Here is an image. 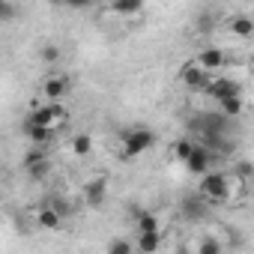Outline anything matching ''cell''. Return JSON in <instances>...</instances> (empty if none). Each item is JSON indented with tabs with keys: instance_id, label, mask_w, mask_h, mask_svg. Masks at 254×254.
<instances>
[{
	"instance_id": "cell-1",
	"label": "cell",
	"mask_w": 254,
	"mask_h": 254,
	"mask_svg": "<svg viewBox=\"0 0 254 254\" xmlns=\"http://www.w3.org/2000/svg\"><path fill=\"white\" fill-rule=\"evenodd\" d=\"M153 144H156V135L150 129H144V126L126 129V132H120V159L123 162H132V159L144 156Z\"/></svg>"
},
{
	"instance_id": "cell-2",
	"label": "cell",
	"mask_w": 254,
	"mask_h": 254,
	"mask_svg": "<svg viewBox=\"0 0 254 254\" xmlns=\"http://www.w3.org/2000/svg\"><path fill=\"white\" fill-rule=\"evenodd\" d=\"M212 78H215V72L203 69L197 60H186L180 66V84L186 90H191V93H206V87L212 84Z\"/></svg>"
},
{
	"instance_id": "cell-3",
	"label": "cell",
	"mask_w": 254,
	"mask_h": 254,
	"mask_svg": "<svg viewBox=\"0 0 254 254\" xmlns=\"http://www.w3.org/2000/svg\"><path fill=\"white\" fill-rule=\"evenodd\" d=\"M200 197L215 206V203H227V174L221 171H206L200 177Z\"/></svg>"
},
{
	"instance_id": "cell-4",
	"label": "cell",
	"mask_w": 254,
	"mask_h": 254,
	"mask_svg": "<svg viewBox=\"0 0 254 254\" xmlns=\"http://www.w3.org/2000/svg\"><path fill=\"white\" fill-rule=\"evenodd\" d=\"M212 162H215V153L209 150V147H203L200 141H197V147H194V153L183 162L191 174H197V177H203L206 171H212Z\"/></svg>"
},
{
	"instance_id": "cell-5",
	"label": "cell",
	"mask_w": 254,
	"mask_h": 254,
	"mask_svg": "<svg viewBox=\"0 0 254 254\" xmlns=\"http://www.w3.org/2000/svg\"><path fill=\"white\" fill-rule=\"evenodd\" d=\"M206 96L212 99V102H221V99H227V96H242V87H239V81H233V78H212V84L206 87Z\"/></svg>"
},
{
	"instance_id": "cell-6",
	"label": "cell",
	"mask_w": 254,
	"mask_h": 254,
	"mask_svg": "<svg viewBox=\"0 0 254 254\" xmlns=\"http://www.w3.org/2000/svg\"><path fill=\"white\" fill-rule=\"evenodd\" d=\"M54 132H57V129L42 126V123H33V120L24 123V138H27L30 144H39V147H48V144L54 141Z\"/></svg>"
},
{
	"instance_id": "cell-7",
	"label": "cell",
	"mask_w": 254,
	"mask_h": 254,
	"mask_svg": "<svg viewBox=\"0 0 254 254\" xmlns=\"http://www.w3.org/2000/svg\"><path fill=\"white\" fill-rule=\"evenodd\" d=\"M39 90H42V96H45L48 102H57V99H63V96L69 93V78H66V75H48Z\"/></svg>"
},
{
	"instance_id": "cell-8",
	"label": "cell",
	"mask_w": 254,
	"mask_h": 254,
	"mask_svg": "<svg viewBox=\"0 0 254 254\" xmlns=\"http://www.w3.org/2000/svg\"><path fill=\"white\" fill-rule=\"evenodd\" d=\"M105 200H108V183H105L102 177H99V180H90V183L84 186V203L93 206V209H99Z\"/></svg>"
},
{
	"instance_id": "cell-9",
	"label": "cell",
	"mask_w": 254,
	"mask_h": 254,
	"mask_svg": "<svg viewBox=\"0 0 254 254\" xmlns=\"http://www.w3.org/2000/svg\"><path fill=\"white\" fill-rule=\"evenodd\" d=\"M36 224H39L42 230H60L63 215H60V209H57L54 203H42V206L36 209Z\"/></svg>"
},
{
	"instance_id": "cell-10",
	"label": "cell",
	"mask_w": 254,
	"mask_h": 254,
	"mask_svg": "<svg viewBox=\"0 0 254 254\" xmlns=\"http://www.w3.org/2000/svg\"><path fill=\"white\" fill-rule=\"evenodd\" d=\"M194 60H197L203 69H209V72H218V69L224 66V60H227V57H224V51H221V48H203V51H200Z\"/></svg>"
},
{
	"instance_id": "cell-11",
	"label": "cell",
	"mask_w": 254,
	"mask_h": 254,
	"mask_svg": "<svg viewBox=\"0 0 254 254\" xmlns=\"http://www.w3.org/2000/svg\"><path fill=\"white\" fill-rule=\"evenodd\" d=\"M248 194V180H242L239 174H227V203H239Z\"/></svg>"
},
{
	"instance_id": "cell-12",
	"label": "cell",
	"mask_w": 254,
	"mask_h": 254,
	"mask_svg": "<svg viewBox=\"0 0 254 254\" xmlns=\"http://www.w3.org/2000/svg\"><path fill=\"white\" fill-rule=\"evenodd\" d=\"M227 27H230V33H233V36H239V39L254 36V21H251L248 15H230Z\"/></svg>"
},
{
	"instance_id": "cell-13",
	"label": "cell",
	"mask_w": 254,
	"mask_h": 254,
	"mask_svg": "<svg viewBox=\"0 0 254 254\" xmlns=\"http://www.w3.org/2000/svg\"><path fill=\"white\" fill-rule=\"evenodd\" d=\"M111 9L120 18H132L138 12H144V0H111Z\"/></svg>"
},
{
	"instance_id": "cell-14",
	"label": "cell",
	"mask_w": 254,
	"mask_h": 254,
	"mask_svg": "<svg viewBox=\"0 0 254 254\" xmlns=\"http://www.w3.org/2000/svg\"><path fill=\"white\" fill-rule=\"evenodd\" d=\"M69 150H72V156H78V159H87V156L93 153V138H90L87 132H78V135H72V141H69Z\"/></svg>"
},
{
	"instance_id": "cell-15",
	"label": "cell",
	"mask_w": 254,
	"mask_h": 254,
	"mask_svg": "<svg viewBox=\"0 0 254 254\" xmlns=\"http://www.w3.org/2000/svg\"><path fill=\"white\" fill-rule=\"evenodd\" d=\"M194 147H197V138H191V135H186V138H180V141H174V147H171V153H174V159H180V162H186L191 153H194Z\"/></svg>"
},
{
	"instance_id": "cell-16",
	"label": "cell",
	"mask_w": 254,
	"mask_h": 254,
	"mask_svg": "<svg viewBox=\"0 0 254 254\" xmlns=\"http://www.w3.org/2000/svg\"><path fill=\"white\" fill-rule=\"evenodd\" d=\"M183 218H186V221H203V218H206V206H203L200 200L186 197V200H183Z\"/></svg>"
},
{
	"instance_id": "cell-17",
	"label": "cell",
	"mask_w": 254,
	"mask_h": 254,
	"mask_svg": "<svg viewBox=\"0 0 254 254\" xmlns=\"http://www.w3.org/2000/svg\"><path fill=\"white\" fill-rule=\"evenodd\" d=\"M215 105H218V111L227 114V117H239V114L245 111V99H242V96H227V99H221V102H215Z\"/></svg>"
},
{
	"instance_id": "cell-18",
	"label": "cell",
	"mask_w": 254,
	"mask_h": 254,
	"mask_svg": "<svg viewBox=\"0 0 254 254\" xmlns=\"http://www.w3.org/2000/svg\"><path fill=\"white\" fill-rule=\"evenodd\" d=\"M138 251L150 254V251H159L162 248V233H138Z\"/></svg>"
},
{
	"instance_id": "cell-19",
	"label": "cell",
	"mask_w": 254,
	"mask_h": 254,
	"mask_svg": "<svg viewBox=\"0 0 254 254\" xmlns=\"http://www.w3.org/2000/svg\"><path fill=\"white\" fill-rule=\"evenodd\" d=\"M138 233H162V224L153 212H138Z\"/></svg>"
},
{
	"instance_id": "cell-20",
	"label": "cell",
	"mask_w": 254,
	"mask_h": 254,
	"mask_svg": "<svg viewBox=\"0 0 254 254\" xmlns=\"http://www.w3.org/2000/svg\"><path fill=\"white\" fill-rule=\"evenodd\" d=\"M24 171H27L30 180H45V177L51 174V159H42V162H36V165H27Z\"/></svg>"
},
{
	"instance_id": "cell-21",
	"label": "cell",
	"mask_w": 254,
	"mask_h": 254,
	"mask_svg": "<svg viewBox=\"0 0 254 254\" xmlns=\"http://www.w3.org/2000/svg\"><path fill=\"white\" fill-rule=\"evenodd\" d=\"M138 245L135 242H129V239H111L108 242V254H132Z\"/></svg>"
},
{
	"instance_id": "cell-22",
	"label": "cell",
	"mask_w": 254,
	"mask_h": 254,
	"mask_svg": "<svg viewBox=\"0 0 254 254\" xmlns=\"http://www.w3.org/2000/svg\"><path fill=\"white\" fill-rule=\"evenodd\" d=\"M194 251H197V254H218V251H221V242L209 236V239L197 242V245H194Z\"/></svg>"
},
{
	"instance_id": "cell-23",
	"label": "cell",
	"mask_w": 254,
	"mask_h": 254,
	"mask_svg": "<svg viewBox=\"0 0 254 254\" xmlns=\"http://www.w3.org/2000/svg\"><path fill=\"white\" fill-rule=\"evenodd\" d=\"M39 54H42V60H45V63H57V60H60V48H57L54 42L42 45V51H39Z\"/></svg>"
},
{
	"instance_id": "cell-24",
	"label": "cell",
	"mask_w": 254,
	"mask_h": 254,
	"mask_svg": "<svg viewBox=\"0 0 254 254\" xmlns=\"http://www.w3.org/2000/svg\"><path fill=\"white\" fill-rule=\"evenodd\" d=\"M233 174H239L242 180L251 183V180H254V165H251V162H236V165H233Z\"/></svg>"
},
{
	"instance_id": "cell-25",
	"label": "cell",
	"mask_w": 254,
	"mask_h": 254,
	"mask_svg": "<svg viewBox=\"0 0 254 254\" xmlns=\"http://www.w3.org/2000/svg\"><path fill=\"white\" fill-rule=\"evenodd\" d=\"M212 27H215V15H209V12H200V15H197V30H200V33H209Z\"/></svg>"
},
{
	"instance_id": "cell-26",
	"label": "cell",
	"mask_w": 254,
	"mask_h": 254,
	"mask_svg": "<svg viewBox=\"0 0 254 254\" xmlns=\"http://www.w3.org/2000/svg\"><path fill=\"white\" fill-rule=\"evenodd\" d=\"M48 203H54V206H57V209H60V215H63V218H66V215H72V206H69V203H66V200H60V197H51V200H48Z\"/></svg>"
},
{
	"instance_id": "cell-27",
	"label": "cell",
	"mask_w": 254,
	"mask_h": 254,
	"mask_svg": "<svg viewBox=\"0 0 254 254\" xmlns=\"http://www.w3.org/2000/svg\"><path fill=\"white\" fill-rule=\"evenodd\" d=\"M0 12H3V21H12V18H15V9H12L9 0H3V3H0Z\"/></svg>"
},
{
	"instance_id": "cell-28",
	"label": "cell",
	"mask_w": 254,
	"mask_h": 254,
	"mask_svg": "<svg viewBox=\"0 0 254 254\" xmlns=\"http://www.w3.org/2000/svg\"><path fill=\"white\" fill-rule=\"evenodd\" d=\"M90 3H96V0H63V6H72V9H87Z\"/></svg>"
},
{
	"instance_id": "cell-29",
	"label": "cell",
	"mask_w": 254,
	"mask_h": 254,
	"mask_svg": "<svg viewBox=\"0 0 254 254\" xmlns=\"http://www.w3.org/2000/svg\"><path fill=\"white\" fill-rule=\"evenodd\" d=\"M48 3H63V0H48Z\"/></svg>"
}]
</instances>
